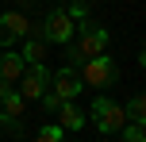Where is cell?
Here are the masks:
<instances>
[{"label": "cell", "instance_id": "obj_1", "mask_svg": "<svg viewBox=\"0 0 146 142\" xmlns=\"http://www.w3.org/2000/svg\"><path fill=\"white\" fill-rule=\"evenodd\" d=\"M108 46H111V31L104 27V23H88L85 19L73 31V38L66 42V58L73 61V69H77L81 61L96 58V54H108Z\"/></svg>", "mask_w": 146, "mask_h": 142}, {"label": "cell", "instance_id": "obj_2", "mask_svg": "<svg viewBox=\"0 0 146 142\" xmlns=\"http://www.w3.org/2000/svg\"><path fill=\"white\" fill-rule=\"evenodd\" d=\"M77 73H81V85H85V89H111V85L119 81V65H115L111 54H96V58L81 61Z\"/></svg>", "mask_w": 146, "mask_h": 142}, {"label": "cell", "instance_id": "obj_3", "mask_svg": "<svg viewBox=\"0 0 146 142\" xmlns=\"http://www.w3.org/2000/svg\"><path fill=\"white\" fill-rule=\"evenodd\" d=\"M92 123H96L100 135H115V131L127 127V112H123V104H115L111 96H96L92 100Z\"/></svg>", "mask_w": 146, "mask_h": 142}, {"label": "cell", "instance_id": "obj_4", "mask_svg": "<svg viewBox=\"0 0 146 142\" xmlns=\"http://www.w3.org/2000/svg\"><path fill=\"white\" fill-rule=\"evenodd\" d=\"M35 31L46 38V42H58V46H66L69 38H73V31H77V19H69V15H66V8H54V12H46V19L38 23Z\"/></svg>", "mask_w": 146, "mask_h": 142}, {"label": "cell", "instance_id": "obj_5", "mask_svg": "<svg viewBox=\"0 0 146 142\" xmlns=\"http://www.w3.org/2000/svg\"><path fill=\"white\" fill-rule=\"evenodd\" d=\"M50 89V69H46V61H35V65H27L23 69V77H19V96L23 100H38L42 92Z\"/></svg>", "mask_w": 146, "mask_h": 142}, {"label": "cell", "instance_id": "obj_6", "mask_svg": "<svg viewBox=\"0 0 146 142\" xmlns=\"http://www.w3.org/2000/svg\"><path fill=\"white\" fill-rule=\"evenodd\" d=\"M27 31H31V19L23 12H0V46H15L19 38H27Z\"/></svg>", "mask_w": 146, "mask_h": 142}, {"label": "cell", "instance_id": "obj_7", "mask_svg": "<svg viewBox=\"0 0 146 142\" xmlns=\"http://www.w3.org/2000/svg\"><path fill=\"white\" fill-rule=\"evenodd\" d=\"M50 89L58 92L62 100H77L81 92H85V85H81V73L73 65H62L58 73H50Z\"/></svg>", "mask_w": 146, "mask_h": 142}, {"label": "cell", "instance_id": "obj_8", "mask_svg": "<svg viewBox=\"0 0 146 142\" xmlns=\"http://www.w3.org/2000/svg\"><path fill=\"white\" fill-rule=\"evenodd\" d=\"M85 123H88V115L81 112L73 100H62V104H58V127L62 131H81Z\"/></svg>", "mask_w": 146, "mask_h": 142}, {"label": "cell", "instance_id": "obj_9", "mask_svg": "<svg viewBox=\"0 0 146 142\" xmlns=\"http://www.w3.org/2000/svg\"><path fill=\"white\" fill-rule=\"evenodd\" d=\"M46 46H50V42H46V38L38 35L35 27H31V31H27V38H23V54H19V58L27 61V65H35V61H46Z\"/></svg>", "mask_w": 146, "mask_h": 142}, {"label": "cell", "instance_id": "obj_10", "mask_svg": "<svg viewBox=\"0 0 146 142\" xmlns=\"http://www.w3.org/2000/svg\"><path fill=\"white\" fill-rule=\"evenodd\" d=\"M23 69H27V61H23L19 58V54H12V50H4V54H0V77H4V81H19V77H23Z\"/></svg>", "mask_w": 146, "mask_h": 142}, {"label": "cell", "instance_id": "obj_11", "mask_svg": "<svg viewBox=\"0 0 146 142\" xmlns=\"http://www.w3.org/2000/svg\"><path fill=\"white\" fill-rule=\"evenodd\" d=\"M23 108H27V100H23L19 92H15V89H8L4 96H0V112H8V115H15V119H19V115H23Z\"/></svg>", "mask_w": 146, "mask_h": 142}, {"label": "cell", "instance_id": "obj_12", "mask_svg": "<svg viewBox=\"0 0 146 142\" xmlns=\"http://www.w3.org/2000/svg\"><path fill=\"white\" fill-rule=\"evenodd\" d=\"M123 112H127V123H146V96H142V92H135V96L127 100Z\"/></svg>", "mask_w": 146, "mask_h": 142}, {"label": "cell", "instance_id": "obj_13", "mask_svg": "<svg viewBox=\"0 0 146 142\" xmlns=\"http://www.w3.org/2000/svg\"><path fill=\"white\" fill-rule=\"evenodd\" d=\"M35 142H62V127L58 123H42L35 131Z\"/></svg>", "mask_w": 146, "mask_h": 142}, {"label": "cell", "instance_id": "obj_14", "mask_svg": "<svg viewBox=\"0 0 146 142\" xmlns=\"http://www.w3.org/2000/svg\"><path fill=\"white\" fill-rule=\"evenodd\" d=\"M123 142H146V127L142 123H127L123 127Z\"/></svg>", "mask_w": 146, "mask_h": 142}, {"label": "cell", "instance_id": "obj_15", "mask_svg": "<svg viewBox=\"0 0 146 142\" xmlns=\"http://www.w3.org/2000/svg\"><path fill=\"white\" fill-rule=\"evenodd\" d=\"M0 131H8V135H23V123L15 119V115H8V112H0Z\"/></svg>", "mask_w": 146, "mask_h": 142}, {"label": "cell", "instance_id": "obj_16", "mask_svg": "<svg viewBox=\"0 0 146 142\" xmlns=\"http://www.w3.org/2000/svg\"><path fill=\"white\" fill-rule=\"evenodd\" d=\"M38 104H42V112H50V115H54V112H58V104H62V96H58L54 89H46L42 96H38Z\"/></svg>", "mask_w": 146, "mask_h": 142}, {"label": "cell", "instance_id": "obj_17", "mask_svg": "<svg viewBox=\"0 0 146 142\" xmlns=\"http://www.w3.org/2000/svg\"><path fill=\"white\" fill-rule=\"evenodd\" d=\"M62 4H69V0H62Z\"/></svg>", "mask_w": 146, "mask_h": 142}]
</instances>
